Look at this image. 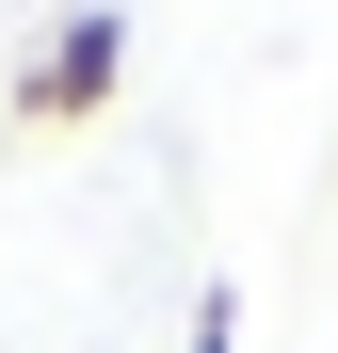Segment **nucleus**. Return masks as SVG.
<instances>
[{
    "instance_id": "1",
    "label": "nucleus",
    "mask_w": 338,
    "mask_h": 353,
    "mask_svg": "<svg viewBox=\"0 0 338 353\" xmlns=\"http://www.w3.org/2000/svg\"><path fill=\"white\" fill-rule=\"evenodd\" d=\"M113 81H129V17H113V0H81V17L17 65V112H32V129H81V112H113Z\"/></svg>"
},
{
    "instance_id": "2",
    "label": "nucleus",
    "mask_w": 338,
    "mask_h": 353,
    "mask_svg": "<svg viewBox=\"0 0 338 353\" xmlns=\"http://www.w3.org/2000/svg\"><path fill=\"white\" fill-rule=\"evenodd\" d=\"M178 353H242V289H209V305L178 321Z\"/></svg>"
}]
</instances>
